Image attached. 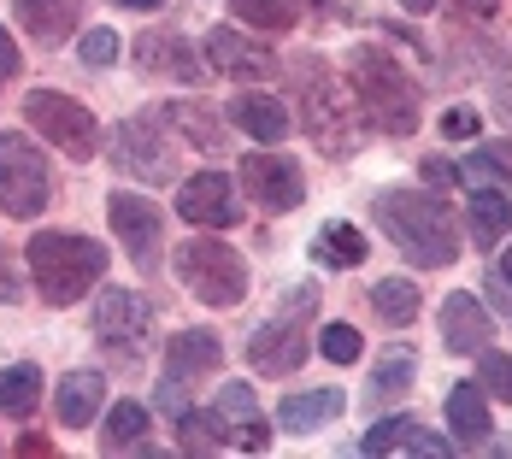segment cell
<instances>
[{"label":"cell","instance_id":"cell-1","mask_svg":"<svg viewBox=\"0 0 512 459\" xmlns=\"http://www.w3.org/2000/svg\"><path fill=\"white\" fill-rule=\"evenodd\" d=\"M371 218L377 230L418 265V271H442L460 259V224L454 206L442 195H412V189H377L371 195Z\"/></svg>","mask_w":512,"mask_h":459},{"label":"cell","instance_id":"cell-2","mask_svg":"<svg viewBox=\"0 0 512 459\" xmlns=\"http://www.w3.org/2000/svg\"><path fill=\"white\" fill-rule=\"evenodd\" d=\"M24 259H30L36 295L48 306H77L106 277V265H112V254L101 242H89L77 230H36L24 242Z\"/></svg>","mask_w":512,"mask_h":459},{"label":"cell","instance_id":"cell-3","mask_svg":"<svg viewBox=\"0 0 512 459\" xmlns=\"http://www.w3.org/2000/svg\"><path fill=\"white\" fill-rule=\"evenodd\" d=\"M289 83H295V101H301V124L318 148L330 159H348L359 148V118H354V101L342 95L336 71L318 59V53H301L289 65Z\"/></svg>","mask_w":512,"mask_h":459},{"label":"cell","instance_id":"cell-4","mask_svg":"<svg viewBox=\"0 0 512 459\" xmlns=\"http://www.w3.org/2000/svg\"><path fill=\"white\" fill-rule=\"evenodd\" d=\"M348 77H354V95H359V106H365V118H371L383 136H412V130H418V118H424V89L401 71L395 53L354 48Z\"/></svg>","mask_w":512,"mask_h":459},{"label":"cell","instance_id":"cell-5","mask_svg":"<svg viewBox=\"0 0 512 459\" xmlns=\"http://www.w3.org/2000/svg\"><path fill=\"white\" fill-rule=\"evenodd\" d=\"M318 318V289L295 283L289 301H277V312L248 336V359H254L259 377H295L307 365V330Z\"/></svg>","mask_w":512,"mask_h":459},{"label":"cell","instance_id":"cell-6","mask_svg":"<svg viewBox=\"0 0 512 459\" xmlns=\"http://www.w3.org/2000/svg\"><path fill=\"white\" fill-rule=\"evenodd\" d=\"M59 195L53 159L24 130H0V212L6 218H42Z\"/></svg>","mask_w":512,"mask_h":459},{"label":"cell","instance_id":"cell-7","mask_svg":"<svg viewBox=\"0 0 512 459\" xmlns=\"http://www.w3.org/2000/svg\"><path fill=\"white\" fill-rule=\"evenodd\" d=\"M177 277L183 289L206 306H242L248 301V259L230 242H183L177 248Z\"/></svg>","mask_w":512,"mask_h":459},{"label":"cell","instance_id":"cell-8","mask_svg":"<svg viewBox=\"0 0 512 459\" xmlns=\"http://www.w3.org/2000/svg\"><path fill=\"white\" fill-rule=\"evenodd\" d=\"M112 165L142 177V189H165L177 177V142L165 136V112H130L112 130Z\"/></svg>","mask_w":512,"mask_h":459},{"label":"cell","instance_id":"cell-9","mask_svg":"<svg viewBox=\"0 0 512 459\" xmlns=\"http://www.w3.org/2000/svg\"><path fill=\"white\" fill-rule=\"evenodd\" d=\"M89 336L118 365H136V359L148 354V336H154V306L142 301L136 289H101L95 295V318H89Z\"/></svg>","mask_w":512,"mask_h":459},{"label":"cell","instance_id":"cell-10","mask_svg":"<svg viewBox=\"0 0 512 459\" xmlns=\"http://www.w3.org/2000/svg\"><path fill=\"white\" fill-rule=\"evenodd\" d=\"M24 118H30V130H42L53 148L71 153V159H95V148H101L95 112L83 101H71V95H59V89H36L24 101Z\"/></svg>","mask_w":512,"mask_h":459},{"label":"cell","instance_id":"cell-11","mask_svg":"<svg viewBox=\"0 0 512 459\" xmlns=\"http://www.w3.org/2000/svg\"><path fill=\"white\" fill-rule=\"evenodd\" d=\"M242 189L254 195L265 212H295L307 201V177L289 153H248L242 159Z\"/></svg>","mask_w":512,"mask_h":459},{"label":"cell","instance_id":"cell-12","mask_svg":"<svg viewBox=\"0 0 512 459\" xmlns=\"http://www.w3.org/2000/svg\"><path fill=\"white\" fill-rule=\"evenodd\" d=\"M106 218H112L124 254L136 259L142 271H154L159 265V242H165V218H159V206L148 201V195H112V201H106Z\"/></svg>","mask_w":512,"mask_h":459},{"label":"cell","instance_id":"cell-13","mask_svg":"<svg viewBox=\"0 0 512 459\" xmlns=\"http://www.w3.org/2000/svg\"><path fill=\"white\" fill-rule=\"evenodd\" d=\"M177 212L183 224H201V230H230L242 218V201H236V183L224 171H201L177 189Z\"/></svg>","mask_w":512,"mask_h":459},{"label":"cell","instance_id":"cell-14","mask_svg":"<svg viewBox=\"0 0 512 459\" xmlns=\"http://www.w3.org/2000/svg\"><path fill=\"white\" fill-rule=\"evenodd\" d=\"M206 65L224 71V77H248V83H265V77L283 71V59L265 48V42L242 36V30H230V24H218V30L206 36Z\"/></svg>","mask_w":512,"mask_h":459},{"label":"cell","instance_id":"cell-15","mask_svg":"<svg viewBox=\"0 0 512 459\" xmlns=\"http://www.w3.org/2000/svg\"><path fill=\"white\" fill-rule=\"evenodd\" d=\"M136 71L142 77H165V83H201L206 65L195 59L189 48V36H177V30H148V36H136Z\"/></svg>","mask_w":512,"mask_h":459},{"label":"cell","instance_id":"cell-16","mask_svg":"<svg viewBox=\"0 0 512 459\" xmlns=\"http://www.w3.org/2000/svg\"><path fill=\"white\" fill-rule=\"evenodd\" d=\"M365 454H454V442H442V436H430L418 418H377L371 430H365V442H359Z\"/></svg>","mask_w":512,"mask_h":459},{"label":"cell","instance_id":"cell-17","mask_svg":"<svg viewBox=\"0 0 512 459\" xmlns=\"http://www.w3.org/2000/svg\"><path fill=\"white\" fill-rule=\"evenodd\" d=\"M218 365H224V342H218V330H177V336L165 342V377L195 383V377H212Z\"/></svg>","mask_w":512,"mask_h":459},{"label":"cell","instance_id":"cell-18","mask_svg":"<svg viewBox=\"0 0 512 459\" xmlns=\"http://www.w3.org/2000/svg\"><path fill=\"white\" fill-rule=\"evenodd\" d=\"M12 12H18V30H24L30 42L59 48V42L77 30V18H83V0H12Z\"/></svg>","mask_w":512,"mask_h":459},{"label":"cell","instance_id":"cell-19","mask_svg":"<svg viewBox=\"0 0 512 459\" xmlns=\"http://www.w3.org/2000/svg\"><path fill=\"white\" fill-rule=\"evenodd\" d=\"M489 336H495V324H489L483 301H471V295H448L442 301V342H448V354H483Z\"/></svg>","mask_w":512,"mask_h":459},{"label":"cell","instance_id":"cell-20","mask_svg":"<svg viewBox=\"0 0 512 459\" xmlns=\"http://www.w3.org/2000/svg\"><path fill=\"white\" fill-rule=\"evenodd\" d=\"M342 412H348V395H342V389H307V395H283L277 424H283V430H295V436H307V430L336 424Z\"/></svg>","mask_w":512,"mask_h":459},{"label":"cell","instance_id":"cell-21","mask_svg":"<svg viewBox=\"0 0 512 459\" xmlns=\"http://www.w3.org/2000/svg\"><path fill=\"white\" fill-rule=\"evenodd\" d=\"M106 407V377L101 371H71L65 383H59V395H53V412H59V424L65 430H83V424H95V412Z\"/></svg>","mask_w":512,"mask_h":459},{"label":"cell","instance_id":"cell-22","mask_svg":"<svg viewBox=\"0 0 512 459\" xmlns=\"http://www.w3.org/2000/svg\"><path fill=\"white\" fill-rule=\"evenodd\" d=\"M230 124L242 130V136H254V142H283L289 136V106L277 101V95H236L230 101Z\"/></svg>","mask_w":512,"mask_h":459},{"label":"cell","instance_id":"cell-23","mask_svg":"<svg viewBox=\"0 0 512 459\" xmlns=\"http://www.w3.org/2000/svg\"><path fill=\"white\" fill-rule=\"evenodd\" d=\"M412 377H418V359L412 348H389V354H377V371H371V383H365V407H395L401 395L412 389Z\"/></svg>","mask_w":512,"mask_h":459},{"label":"cell","instance_id":"cell-24","mask_svg":"<svg viewBox=\"0 0 512 459\" xmlns=\"http://www.w3.org/2000/svg\"><path fill=\"white\" fill-rule=\"evenodd\" d=\"M365 254H371V242H365V230L348 224V218H336V224H324L312 236V259L330 265V271H354V265H365Z\"/></svg>","mask_w":512,"mask_h":459},{"label":"cell","instance_id":"cell-25","mask_svg":"<svg viewBox=\"0 0 512 459\" xmlns=\"http://www.w3.org/2000/svg\"><path fill=\"white\" fill-rule=\"evenodd\" d=\"M148 430H154V412L142 401H118L101 424V448L106 454H136V448L148 454Z\"/></svg>","mask_w":512,"mask_h":459},{"label":"cell","instance_id":"cell-26","mask_svg":"<svg viewBox=\"0 0 512 459\" xmlns=\"http://www.w3.org/2000/svg\"><path fill=\"white\" fill-rule=\"evenodd\" d=\"M448 430H454V442L460 448H477V442H489V395L477 389V383H460L454 395H448Z\"/></svg>","mask_w":512,"mask_h":459},{"label":"cell","instance_id":"cell-27","mask_svg":"<svg viewBox=\"0 0 512 459\" xmlns=\"http://www.w3.org/2000/svg\"><path fill=\"white\" fill-rule=\"evenodd\" d=\"M230 442H236V430H230L224 412H195V407L177 412V448L183 454H224Z\"/></svg>","mask_w":512,"mask_h":459},{"label":"cell","instance_id":"cell-28","mask_svg":"<svg viewBox=\"0 0 512 459\" xmlns=\"http://www.w3.org/2000/svg\"><path fill=\"white\" fill-rule=\"evenodd\" d=\"M512 236V201L501 189H471V248H495Z\"/></svg>","mask_w":512,"mask_h":459},{"label":"cell","instance_id":"cell-29","mask_svg":"<svg viewBox=\"0 0 512 459\" xmlns=\"http://www.w3.org/2000/svg\"><path fill=\"white\" fill-rule=\"evenodd\" d=\"M218 412L230 418V424H242V448H271V424L259 418V401L248 383H224V395H218Z\"/></svg>","mask_w":512,"mask_h":459},{"label":"cell","instance_id":"cell-30","mask_svg":"<svg viewBox=\"0 0 512 459\" xmlns=\"http://www.w3.org/2000/svg\"><path fill=\"white\" fill-rule=\"evenodd\" d=\"M418 306H424V295L412 289V277H377V283H371V312H377L383 324H395V330L418 318Z\"/></svg>","mask_w":512,"mask_h":459},{"label":"cell","instance_id":"cell-31","mask_svg":"<svg viewBox=\"0 0 512 459\" xmlns=\"http://www.w3.org/2000/svg\"><path fill=\"white\" fill-rule=\"evenodd\" d=\"M42 407V371L36 365H6L0 371V412L6 418H30Z\"/></svg>","mask_w":512,"mask_h":459},{"label":"cell","instance_id":"cell-32","mask_svg":"<svg viewBox=\"0 0 512 459\" xmlns=\"http://www.w3.org/2000/svg\"><path fill=\"white\" fill-rule=\"evenodd\" d=\"M165 124H177L201 153H224V130H218V118L206 112V101H171L165 106Z\"/></svg>","mask_w":512,"mask_h":459},{"label":"cell","instance_id":"cell-33","mask_svg":"<svg viewBox=\"0 0 512 459\" xmlns=\"http://www.w3.org/2000/svg\"><path fill=\"white\" fill-rule=\"evenodd\" d=\"M512 177V142H495V148L471 153L460 165V183H471V189H495V183H507Z\"/></svg>","mask_w":512,"mask_h":459},{"label":"cell","instance_id":"cell-34","mask_svg":"<svg viewBox=\"0 0 512 459\" xmlns=\"http://www.w3.org/2000/svg\"><path fill=\"white\" fill-rule=\"evenodd\" d=\"M230 6H236V18L254 24V30H295V24H301V6H295V0H230Z\"/></svg>","mask_w":512,"mask_h":459},{"label":"cell","instance_id":"cell-35","mask_svg":"<svg viewBox=\"0 0 512 459\" xmlns=\"http://www.w3.org/2000/svg\"><path fill=\"white\" fill-rule=\"evenodd\" d=\"M477 389L495 395V401H512V359L495 354V348H483L477 354Z\"/></svg>","mask_w":512,"mask_h":459},{"label":"cell","instance_id":"cell-36","mask_svg":"<svg viewBox=\"0 0 512 459\" xmlns=\"http://www.w3.org/2000/svg\"><path fill=\"white\" fill-rule=\"evenodd\" d=\"M318 354L330 359V365H354L359 359V330L354 324H324V330H318Z\"/></svg>","mask_w":512,"mask_h":459},{"label":"cell","instance_id":"cell-37","mask_svg":"<svg viewBox=\"0 0 512 459\" xmlns=\"http://www.w3.org/2000/svg\"><path fill=\"white\" fill-rule=\"evenodd\" d=\"M77 59L89 65V71H106L112 59H118V30H106V24H95L83 42H77Z\"/></svg>","mask_w":512,"mask_h":459},{"label":"cell","instance_id":"cell-38","mask_svg":"<svg viewBox=\"0 0 512 459\" xmlns=\"http://www.w3.org/2000/svg\"><path fill=\"white\" fill-rule=\"evenodd\" d=\"M477 130H483V118H477L471 106H454V112H442V136H448V142H471Z\"/></svg>","mask_w":512,"mask_h":459},{"label":"cell","instance_id":"cell-39","mask_svg":"<svg viewBox=\"0 0 512 459\" xmlns=\"http://www.w3.org/2000/svg\"><path fill=\"white\" fill-rule=\"evenodd\" d=\"M24 301V283H18V259H12V248L0 242V306Z\"/></svg>","mask_w":512,"mask_h":459},{"label":"cell","instance_id":"cell-40","mask_svg":"<svg viewBox=\"0 0 512 459\" xmlns=\"http://www.w3.org/2000/svg\"><path fill=\"white\" fill-rule=\"evenodd\" d=\"M18 71H24V53H18V42H12V30H0V89H6Z\"/></svg>","mask_w":512,"mask_h":459},{"label":"cell","instance_id":"cell-41","mask_svg":"<svg viewBox=\"0 0 512 459\" xmlns=\"http://www.w3.org/2000/svg\"><path fill=\"white\" fill-rule=\"evenodd\" d=\"M424 183H430V189H448V183H460V171H454L448 159H424Z\"/></svg>","mask_w":512,"mask_h":459},{"label":"cell","instance_id":"cell-42","mask_svg":"<svg viewBox=\"0 0 512 459\" xmlns=\"http://www.w3.org/2000/svg\"><path fill=\"white\" fill-rule=\"evenodd\" d=\"M495 12H501V0H454V18H477V24H483V18H495Z\"/></svg>","mask_w":512,"mask_h":459},{"label":"cell","instance_id":"cell-43","mask_svg":"<svg viewBox=\"0 0 512 459\" xmlns=\"http://www.w3.org/2000/svg\"><path fill=\"white\" fill-rule=\"evenodd\" d=\"M18 454H24V459H42V454H53V442H48V436H24V442H18Z\"/></svg>","mask_w":512,"mask_h":459},{"label":"cell","instance_id":"cell-44","mask_svg":"<svg viewBox=\"0 0 512 459\" xmlns=\"http://www.w3.org/2000/svg\"><path fill=\"white\" fill-rule=\"evenodd\" d=\"M118 6H130V12H154V6H165V0H118Z\"/></svg>","mask_w":512,"mask_h":459},{"label":"cell","instance_id":"cell-45","mask_svg":"<svg viewBox=\"0 0 512 459\" xmlns=\"http://www.w3.org/2000/svg\"><path fill=\"white\" fill-rule=\"evenodd\" d=\"M401 6H407V12H430V6H436V0H401Z\"/></svg>","mask_w":512,"mask_h":459},{"label":"cell","instance_id":"cell-46","mask_svg":"<svg viewBox=\"0 0 512 459\" xmlns=\"http://www.w3.org/2000/svg\"><path fill=\"white\" fill-rule=\"evenodd\" d=\"M501 283H512V248H507V259H501Z\"/></svg>","mask_w":512,"mask_h":459},{"label":"cell","instance_id":"cell-47","mask_svg":"<svg viewBox=\"0 0 512 459\" xmlns=\"http://www.w3.org/2000/svg\"><path fill=\"white\" fill-rule=\"evenodd\" d=\"M312 6H330V0H312Z\"/></svg>","mask_w":512,"mask_h":459}]
</instances>
